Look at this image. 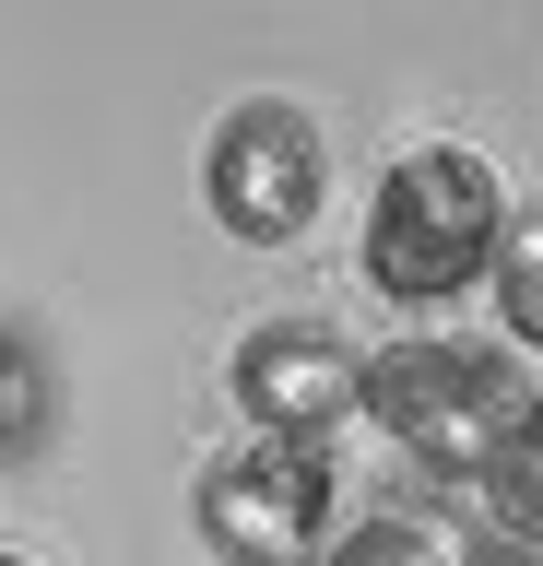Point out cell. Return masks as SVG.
Instances as JSON below:
<instances>
[{
    "instance_id": "10",
    "label": "cell",
    "mask_w": 543,
    "mask_h": 566,
    "mask_svg": "<svg viewBox=\"0 0 543 566\" xmlns=\"http://www.w3.org/2000/svg\"><path fill=\"white\" fill-rule=\"evenodd\" d=\"M472 566H532V555H508V543H497V555H472Z\"/></svg>"
},
{
    "instance_id": "6",
    "label": "cell",
    "mask_w": 543,
    "mask_h": 566,
    "mask_svg": "<svg viewBox=\"0 0 543 566\" xmlns=\"http://www.w3.org/2000/svg\"><path fill=\"white\" fill-rule=\"evenodd\" d=\"M461 495H472V520L497 531L508 555H543V401L497 437V460H484Z\"/></svg>"
},
{
    "instance_id": "8",
    "label": "cell",
    "mask_w": 543,
    "mask_h": 566,
    "mask_svg": "<svg viewBox=\"0 0 543 566\" xmlns=\"http://www.w3.org/2000/svg\"><path fill=\"white\" fill-rule=\"evenodd\" d=\"M484 295H497V331H508V343L543 354V201H532V212H508L497 260H484Z\"/></svg>"
},
{
    "instance_id": "7",
    "label": "cell",
    "mask_w": 543,
    "mask_h": 566,
    "mask_svg": "<svg viewBox=\"0 0 543 566\" xmlns=\"http://www.w3.org/2000/svg\"><path fill=\"white\" fill-rule=\"evenodd\" d=\"M320 566H472V543H461V520H437V507H378V520L331 531Z\"/></svg>"
},
{
    "instance_id": "9",
    "label": "cell",
    "mask_w": 543,
    "mask_h": 566,
    "mask_svg": "<svg viewBox=\"0 0 543 566\" xmlns=\"http://www.w3.org/2000/svg\"><path fill=\"white\" fill-rule=\"evenodd\" d=\"M36 424H48V366H36V343H24V331H0V460L24 449Z\"/></svg>"
},
{
    "instance_id": "4",
    "label": "cell",
    "mask_w": 543,
    "mask_h": 566,
    "mask_svg": "<svg viewBox=\"0 0 543 566\" xmlns=\"http://www.w3.org/2000/svg\"><path fill=\"white\" fill-rule=\"evenodd\" d=\"M189 507H201V543L224 566H295L331 531V449L320 437H237Z\"/></svg>"
},
{
    "instance_id": "1",
    "label": "cell",
    "mask_w": 543,
    "mask_h": 566,
    "mask_svg": "<svg viewBox=\"0 0 543 566\" xmlns=\"http://www.w3.org/2000/svg\"><path fill=\"white\" fill-rule=\"evenodd\" d=\"M508 237V189L472 142H414L378 189H366V237H355V272L366 295L390 307H449L461 283H484Z\"/></svg>"
},
{
    "instance_id": "2",
    "label": "cell",
    "mask_w": 543,
    "mask_h": 566,
    "mask_svg": "<svg viewBox=\"0 0 543 566\" xmlns=\"http://www.w3.org/2000/svg\"><path fill=\"white\" fill-rule=\"evenodd\" d=\"M543 389L508 366V354L484 343H437V331H414V343L366 354V413H378V437H390L401 460H426V472H449V484H472L484 460H497V437L520 413H532Z\"/></svg>"
},
{
    "instance_id": "3",
    "label": "cell",
    "mask_w": 543,
    "mask_h": 566,
    "mask_svg": "<svg viewBox=\"0 0 543 566\" xmlns=\"http://www.w3.org/2000/svg\"><path fill=\"white\" fill-rule=\"evenodd\" d=\"M320 189H331V154H320V118H307V106L249 95V106L213 118V142H201V201H213L224 237L295 248L320 224Z\"/></svg>"
},
{
    "instance_id": "11",
    "label": "cell",
    "mask_w": 543,
    "mask_h": 566,
    "mask_svg": "<svg viewBox=\"0 0 543 566\" xmlns=\"http://www.w3.org/2000/svg\"><path fill=\"white\" fill-rule=\"evenodd\" d=\"M0 566H36V555H12V543H0Z\"/></svg>"
},
{
    "instance_id": "5",
    "label": "cell",
    "mask_w": 543,
    "mask_h": 566,
    "mask_svg": "<svg viewBox=\"0 0 543 566\" xmlns=\"http://www.w3.org/2000/svg\"><path fill=\"white\" fill-rule=\"evenodd\" d=\"M224 389H237L249 437H331V424L366 413V354L320 318H272L224 354Z\"/></svg>"
}]
</instances>
